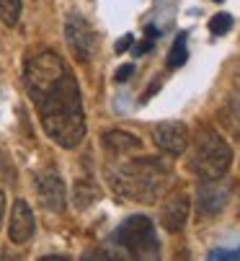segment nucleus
Returning a JSON list of instances; mask_svg holds the SVG:
<instances>
[{"mask_svg":"<svg viewBox=\"0 0 240 261\" xmlns=\"http://www.w3.org/2000/svg\"><path fill=\"white\" fill-rule=\"evenodd\" d=\"M34 230H36V220H34V212H31L29 202L16 199L13 210H11V220H8V238L16 246H23L34 238Z\"/></svg>","mask_w":240,"mask_h":261,"instance_id":"nucleus-10","label":"nucleus"},{"mask_svg":"<svg viewBox=\"0 0 240 261\" xmlns=\"http://www.w3.org/2000/svg\"><path fill=\"white\" fill-rule=\"evenodd\" d=\"M189 197L181 189H173L166 199L163 207H160V225H163L168 233H181L186 228V220H189Z\"/></svg>","mask_w":240,"mask_h":261,"instance_id":"nucleus-9","label":"nucleus"},{"mask_svg":"<svg viewBox=\"0 0 240 261\" xmlns=\"http://www.w3.org/2000/svg\"><path fill=\"white\" fill-rule=\"evenodd\" d=\"M232 29V16L230 13H217V16H212V21H209V31L212 34H227Z\"/></svg>","mask_w":240,"mask_h":261,"instance_id":"nucleus-16","label":"nucleus"},{"mask_svg":"<svg viewBox=\"0 0 240 261\" xmlns=\"http://www.w3.org/2000/svg\"><path fill=\"white\" fill-rule=\"evenodd\" d=\"M65 42L70 47V55L80 65H88L93 60V55H96V47H98L93 26L83 16H77V13L67 16V21H65Z\"/></svg>","mask_w":240,"mask_h":261,"instance_id":"nucleus-5","label":"nucleus"},{"mask_svg":"<svg viewBox=\"0 0 240 261\" xmlns=\"http://www.w3.org/2000/svg\"><path fill=\"white\" fill-rule=\"evenodd\" d=\"M101 142H103V147H106V153H109V155H116V158L132 155V153H137L140 147H142L140 137H135V135L124 132V129H109V132H103Z\"/></svg>","mask_w":240,"mask_h":261,"instance_id":"nucleus-11","label":"nucleus"},{"mask_svg":"<svg viewBox=\"0 0 240 261\" xmlns=\"http://www.w3.org/2000/svg\"><path fill=\"white\" fill-rule=\"evenodd\" d=\"M0 163H6V158H3V153H0Z\"/></svg>","mask_w":240,"mask_h":261,"instance_id":"nucleus-22","label":"nucleus"},{"mask_svg":"<svg viewBox=\"0 0 240 261\" xmlns=\"http://www.w3.org/2000/svg\"><path fill=\"white\" fill-rule=\"evenodd\" d=\"M155 34H157L155 26H147V29H145V36H147V39H155Z\"/></svg>","mask_w":240,"mask_h":261,"instance_id":"nucleus-21","label":"nucleus"},{"mask_svg":"<svg viewBox=\"0 0 240 261\" xmlns=\"http://www.w3.org/2000/svg\"><path fill=\"white\" fill-rule=\"evenodd\" d=\"M34 189L47 212H62L67 204V192H65V181L55 168H42L34 173Z\"/></svg>","mask_w":240,"mask_h":261,"instance_id":"nucleus-6","label":"nucleus"},{"mask_svg":"<svg viewBox=\"0 0 240 261\" xmlns=\"http://www.w3.org/2000/svg\"><path fill=\"white\" fill-rule=\"evenodd\" d=\"M106 178L119 197L132 202H155L171 186L173 168L163 158L142 155L116 166H106Z\"/></svg>","mask_w":240,"mask_h":261,"instance_id":"nucleus-2","label":"nucleus"},{"mask_svg":"<svg viewBox=\"0 0 240 261\" xmlns=\"http://www.w3.org/2000/svg\"><path fill=\"white\" fill-rule=\"evenodd\" d=\"M152 140L157 145V150H163L166 155H181L189 150L191 135L183 122H163L152 129Z\"/></svg>","mask_w":240,"mask_h":261,"instance_id":"nucleus-8","label":"nucleus"},{"mask_svg":"<svg viewBox=\"0 0 240 261\" xmlns=\"http://www.w3.org/2000/svg\"><path fill=\"white\" fill-rule=\"evenodd\" d=\"M3 215H6V194L0 189V222H3Z\"/></svg>","mask_w":240,"mask_h":261,"instance_id":"nucleus-20","label":"nucleus"},{"mask_svg":"<svg viewBox=\"0 0 240 261\" xmlns=\"http://www.w3.org/2000/svg\"><path fill=\"white\" fill-rule=\"evenodd\" d=\"M212 258H240V251H212Z\"/></svg>","mask_w":240,"mask_h":261,"instance_id":"nucleus-18","label":"nucleus"},{"mask_svg":"<svg viewBox=\"0 0 240 261\" xmlns=\"http://www.w3.org/2000/svg\"><path fill=\"white\" fill-rule=\"evenodd\" d=\"M132 75H135V65H124V67H119V70H116L114 81H116V83H124V81H129Z\"/></svg>","mask_w":240,"mask_h":261,"instance_id":"nucleus-17","label":"nucleus"},{"mask_svg":"<svg viewBox=\"0 0 240 261\" xmlns=\"http://www.w3.org/2000/svg\"><path fill=\"white\" fill-rule=\"evenodd\" d=\"M98 199V186L91 178H77L75 181V189H72V202L77 210H86Z\"/></svg>","mask_w":240,"mask_h":261,"instance_id":"nucleus-13","label":"nucleus"},{"mask_svg":"<svg viewBox=\"0 0 240 261\" xmlns=\"http://www.w3.org/2000/svg\"><path fill=\"white\" fill-rule=\"evenodd\" d=\"M186 57H189V52H186V34H178L176 36V44H173V49L168 55V67L171 70L173 67H181L186 62Z\"/></svg>","mask_w":240,"mask_h":261,"instance_id":"nucleus-15","label":"nucleus"},{"mask_svg":"<svg viewBox=\"0 0 240 261\" xmlns=\"http://www.w3.org/2000/svg\"><path fill=\"white\" fill-rule=\"evenodd\" d=\"M237 215H240V207H237Z\"/></svg>","mask_w":240,"mask_h":261,"instance_id":"nucleus-23","label":"nucleus"},{"mask_svg":"<svg viewBox=\"0 0 240 261\" xmlns=\"http://www.w3.org/2000/svg\"><path fill=\"white\" fill-rule=\"evenodd\" d=\"M217 122H220V127L227 135H232V137L240 140V91H232L225 98V103L217 111Z\"/></svg>","mask_w":240,"mask_h":261,"instance_id":"nucleus-12","label":"nucleus"},{"mask_svg":"<svg viewBox=\"0 0 240 261\" xmlns=\"http://www.w3.org/2000/svg\"><path fill=\"white\" fill-rule=\"evenodd\" d=\"M215 3H220V0H215Z\"/></svg>","mask_w":240,"mask_h":261,"instance_id":"nucleus-24","label":"nucleus"},{"mask_svg":"<svg viewBox=\"0 0 240 261\" xmlns=\"http://www.w3.org/2000/svg\"><path fill=\"white\" fill-rule=\"evenodd\" d=\"M232 166V147L215 127H199L196 142L189 153V168L202 181L222 178Z\"/></svg>","mask_w":240,"mask_h":261,"instance_id":"nucleus-3","label":"nucleus"},{"mask_svg":"<svg viewBox=\"0 0 240 261\" xmlns=\"http://www.w3.org/2000/svg\"><path fill=\"white\" fill-rule=\"evenodd\" d=\"M235 192V184L232 181H220V178H209L199 186L196 192V212L202 217H212V215H220L230 197Z\"/></svg>","mask_w":240,"mask_h":261,"instance_id":"nucleus-7","label":"nucleus"},{"mask_svg":"<svg viewBox=\"0 0 240 261\" xmlns=\"http://www.w3.org/2000/svg\"><path fill=\"white\" fill-rule=\"evenodd\" d=\"M23 83L36 106L44 135L65 150H72L86 137V111L80 86L72 70L57 52H39L26 60Z\"/></svg>","mask_w":240,"mask_h":261,"instance_id":"nucleus-1","label":"nucleus"},{"mask_svg":"<svg viewBox=\"0 0 240 261\" xmlns=\"http://www.w3.org/2000/svg\"><path fill=\"white\" fill-rule=\"evenodd\" d=\"M116 243L127 248L135 258H157L160 256V241H157L155 225L145 215H135V217L124 220L116 230Z\"/></svg>","mask_w":240,"mask_h":261,"instance_id":"nucleus-4","label":"nucleus"},{"mask_svg":"<svg viewBox=\"0 0 240 261\" xmlns=\"http://www.w3.org/2000/svg\"><path fill=\"white\" fill-rule=\"evenodd\" d=\"M129 44H132V34H127V36H122V39H119L116 52H127V49H129Z\"/></svg>","mask_w":240,"mask_h":261,"instance_id":"nucleus-19","label":"nucleus"},{"mask_svg":"<svg viewBox=\"0 0 240 261\" xmlns=\"http://www.w3.org/2000/svg\"><path fill=\"white\" fill-rule=\"evenodd\" d=\"M21 8H23L21 0H0V21L6 26H16L21 18Z\"/></svg>","mask_w":240,"mask_h":261,"instance_id":"nucleus-14","label":"nucleus"}]
</instances>
